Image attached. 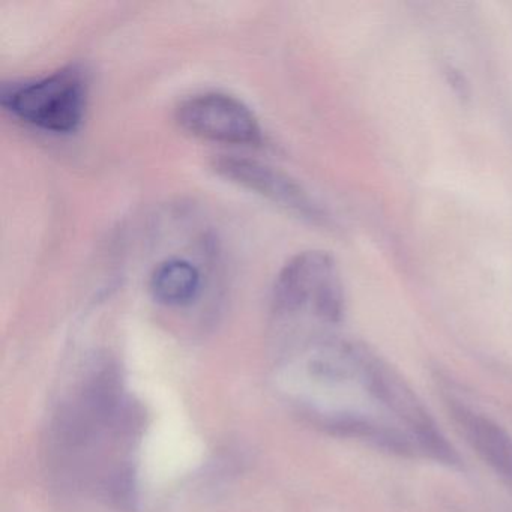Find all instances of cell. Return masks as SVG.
I'll list each match as a JSON object with an SVG mask.
<instances>
[{
    "label": "cell",
    "instance_id": "1",
    "mask_svg": "<svg viewBox=\"0 0 512 512\" xmlns=\"http://www.w3.org/2000/svg\"><path fill=\"white\" fill-rule=\"evenodd\" d=\"M89 82L79 65H68L43 79L16 83L2 91L0 103L23 124L52 134H73L82 127Z\"/></svg>",
    "mask_w": 512,
    "mask_h": 512
},
{
    "label": "cell",
    "instance_id": "2",
    "mask_svg": "<svg viewBox=\"0 0 512 512\" xmlns=\"http://www.w3.org/2000/svg\"><path fill=\"white\" fill-rule=\"evenodd\" d=\"M272 308L278 325L301 316L340 322L344 290L334 257L323 251H304L293 257L275 281Z\"/></svg>",
    "mask_w": 512,
    "mask_h": 512
},
{
    "label": "cell",
    "instance_id": "3",
    "mask_svg": "<svg viewBox=\"0 0 512 512\" xmlns=\"http://www.w3.org/2000/svg\"><path fill=\"white\" fill-rule=\"evenodd\" d=\"M362 373L365 386L383 406L388 407L415 440L418 449L443 464L458 463L457 452L449 445L424 404L416 397L409 385L380 359L371 358L365 352H353Z\"/></svg>",
    "mask_w": 512,
    "mask_h": 512
},
{
    "label": "cell",
    "instance_id": "4",
    "mask_svg": "<svg viewBox=\"0 0 512 512\" xmlns=\"http://www.w3.org/2000/svg\"><path fill=\"white\" fill-rule=\"evenodd\" d=\"M176 121L187 133L211 142L250 146L263 142L262 127L250 107L220 92L182 101L176 109Z\"/></svg>",
    "mask_w": 512,
    "mask_h": 512
},
{
    "label": "cell",
    "instance_id": "5",
    "mask_svg": "<svg viewBox=\"0 0 512 512\" xmlns=\"http://www.w3.org/2000/svg\"><path fill=\"white\" fill-rule=\"evenodd\" d=\"M218 175L239 187L247 188L275 205L310 220H319V206L307 191L286 173L260 161L244 157H220L214 161Z\"/></svg>",
    "mask_w": 512,
    "mask_h": 512
},
{
    "label": "cell",
    "instance_id": "6",
    "mask_svg": "<svg viewBox=\"0 0 512 512\" xmlns=\"http://www.w3.org/2000/svg\"><path fill=\"white\" fill-rule=\"evenodd\" d=\"M449 412L476 454L503 481L512 484V437L502 425L466 404L451 401Z\"/></svg>",
    "mask_w": 512,
    "mask_h": 512
},
{
    "label": "cell",
    "instance_id": "7",
    "mask_svg": "<svg viewBox=\"0 0 512 512\" xmlns=\"http://www.w3.org/2000/svg\"><path fill=\"white\" fill-rule=\"evenodd\" d=\"M328 427L341 436L355 437L379 451L400 457H412L416 454L415 440L407 431L397 430L391 425L383 424L376 419L358 415H335L328 419Z\"/></svg>",
    "mask_w": 512,
    "mask_h": 512
},
{
    "label": "cell",
    "instance_id": "8",
    "mask_svg": "<svg viewBox=\"0 0 512 512\" xmlns=\"http://www.w3.org/2000/svg\"><path fill=\"white\" fill-rule=\"evenodd\" d=\"M202 275L185 259H169L152 272L149 289L155 301L167 307H184L199 296Z\"/></svg>",
    "mask_w": 512,
    "mask_h": 512
}]
</instances>
